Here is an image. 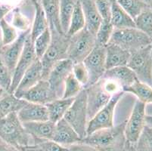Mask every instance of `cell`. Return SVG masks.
<instances>
[{"mask_svg": "<svg viewBox=\"0 0 152 151\" xmlns=\"http://www.w3.org/2000/svg\"><path fill=\"white\" fill-rule=\"evenodd\" d=\"M51 33H64L60 21L59 0H40Z\"/></svg>", "mask_w": 152, "mask_h": 151, "instance_id": "cell-22", "label": "cell"}, {"mask_svg": "<svg viewBox=\"0 0 152 151\" xmlns=\"http://www.w3.org/2000/svg\"><path fill=\"white\" fill-rule=\"evenodd\" d=\"M5 91H5V90L4 89L2 86H0V98H1V97H2V95L5 94Z\"/></svg>", "mask_w": 152, "mask_h": 151, "instance_id": "cell-52", "label": "cell"}, {"mask_svg": "<svg viewBox=\"0 0 152 151\" xmlns=\"http://www.w3.org/2000/svg\"><path fill=\"white\" fill-rule=\"evenodd\" d=\"M34 138V145L38 147L42 151H69L66 147L61 145L60 144L49 139H39Z\"/></svg>", "mask_w": 152, "mask_h": 151, "instance_id": "cell-38", "label": "cell"}, {"mask_svg": "<svg viewBox=\"0 0 152 151\" xmlns=\"http://www.w3.org/2000/svg\"><path fill=\"white\" fill-rule=\"evenodd\" d=\"M151 55H152V36L151 37Z\"/></svg>", "mask_w": 152, "mask_h": 151, "instance_id": "cell-53", "label": "cell"}, {"mask_svg": "<svg viewBox=\"0 0 152 151\" xmlns=\"http://www.w3.org/2000/svg\"><path fill=\"white\" fill-rule=\"evenodd\" d=\"M135 27L150 37L152 36V8L148 7L144 9L135 19Z\"/></svg>", "mask_w": 152, "mask_h": 151, "instance_id": "cell-31", "label": "cell"}, {"mask_svg": "<svg viewBox=\"0 0 152 151\" xmlns=\"http://www.w3.org/2000/svg\"><path fill=\"white\" fill-rule=\"evenodd\" d=\"M41 80H42V63L39 58H37L35 61L26 70L13 94L15 97L20 98L26 91L35 85Z\"/></svg>", "mask_w": 152, "mask_h": 151, "instance_id": "cell-16", "label": "cell"}, {"mask_svg": "<svg viewBox=\"0 0 152 151\" xmlns=\"http://www.w3.org/2000/svg\"><path fill=\"white\" fill-rule=\"evenodd\" d=\"M134 147L135 151H152V127L146 125Z\"/></svg>", "mask_w": 152, "mask_h": 151, "instance_id": "cell-36", "label": "cell"}, {"mask_svg": "<svg viewBox=\"0 0 152 151\" xmlns=\"http://www.w3.org/2000/svg\"><path fill=\"white\" fill-rule=\"evenodd\" d=\"M83 89V85L75 78L73 73H71L67 77L64 82V90L62 98H75Z\"/></svg>", "mask_w": 152, "mask_h": 151, "instance_id": "cell-35", "label": "cell"}, {"mask_svg": "<svg viewBox=\"0 0 152 151\" xmlns=\"http://www.w3.org/2000/svg\"><path fill=\"white\" fill-rule=\"evenodd\" d=\"M78 0H59L60 21L62 31L67 35L72 14Z\"/></svg>", "mask_w": 152, "mask_h": 151, "instance_id": "cell-29", "label": "cell"}, {"mask_svg": "<svg viewBox=\"0 0 152 151\" xmlns=\"http://www.w3.org/2000/svg\"><path fill=\"white\" fill-rule=\"evenodd\" d=\"M13 6L10 5H7V4H0V21L2 19L5 18V17L13 9Z\"/></svg>", "mask_w": 152, "mask_h": 151, "instance_id": "cell-44", "label": "cell"}, {"mask_svg": "<svg viewBox=\"0 0 152 151\" xmlns=\"http://www.w3.org/2000/svg\"><path fill=\"white\" fill-rule=\"evenodd\" d=\"M20 150H21L22 151H42V150L39 149L38 147H37L36 145H30V146L23 147L20 148Z\"/></svg>", "mask_w": 152, "mask_h": 151, "instance_id": "cell-46", "label": "cell"}, {"mask_svg": "<svg viewBox=\"0 0 152 151\" xmlns=\"http://www.w3.org/2000/svg\"><path fill=\"white\" fill-rule=\"evenodd\" d=\"M64 119L77 132L81 139L86 137L87 117V94L85 88L75 97L74 102L69 107Z\"/></svg>", "mask_w": 152, "mask_h": 151, "instance_id": "cell-6", "label": "cell"}, {"mask_svg": "<svg viewBox=\"0 0 152 151\" xmlns=\"http://www.w3.org/2000/svg\"><path fill=\"white\" fill-rule=\"evenodd\" d=\"M52 40V36L49 28L46 29L42 34L39 36L34 42V50L37 57L41 59L49 47Z\"/></svg>", "mask_w": 152, "mask_h": 151, "instance_id": "cell-34", "label": "cell"}, {"mask_svg": "<svg viewBox=\"0 0 152 151\" xmlns=\"http://www.w3.org/2000/svg\"><path fill=\"white\" fill-rule=\"evenodd\" d=\"M105 61V47L95 45L90 54L83 61L89 74V82L84 88L93 85L103 77L106 71Z\"/></svg>", "mask_w": 152, "mask_h": 151, "instance_id": "cell-11", "label": "cell"}, {"mask_svg": "<svg viewBox=\"0 0 152 151\" xmlns=\"http://www.w3.org/2000/svg\"><path fill=\"white\" fill-rule=\"evenodd\" d=\"M123 91L125 93L129 92L132 94L137 97L139 101L145 104L152 103V87L139 80L134 82L131 86L124 88Z\"/></svg>", "mask_w": 152, "mask_h": 151, "instance_id": "cell-28", "label": "cell"}, {"mask_svg": "<svg viewBox=\"0 0 152 151\" xmlns=\"http://www.w3.org/2000/svg\"><path fill=\"white\" fill-rule=\"evenodd\" d=\"M95 2L102 20L110 21L111 1L110 0H95Z\"/></svg>", "mask_w": 152, "mask_h": 151, "instance_id": "cell-41", "label": "cell"}, {"mask_svg": "<svg viewBox=\"0 0 152 151\" xmlns=\"http://www.w3.org/2000/svg\"><path fill=\"white\" fill-rule=\"evenodd\" d=\"M17 113L22 123L49 120V114L45 105L27 102Z\"/></svg>", "mask_w": 152, "mask_h": 151, "instance_id": "cell-18", "label": "cell"}, {"mask_svg": "<svg viewBox=\"0 0 152 151\" xmlns=\"http://www.w3.org/2000/svg\"><path fill=\"white\" fill-rule=\"evenodd\" d=\"M85 17H84L83 12L80 2V0H78L74 12L72 14L67 36H68L69 37L71 36L74 34L77 33V32L83 29L85 27Z\"/></svg>", "mask_w": 152, "mask_h": 151, "instance_id": "cell-30", "label": "cell"}, {"mask_svg": "<svg viewBox=\"0 0 152 151\" xmlns=\"http://www.w3.org/2000/svg\"><path fill=\"white\" fill-rule=\"evenodd\" d=\"M146 121V125H148V126L152 127V116H149V115H147L145 118Z\"/></svg>", "mask_w": 152, "mask_h": 151, "instance_id": "cell-48", "label": "cell"}, {"mask_svg": "<svg viewBox=\"0 0 152 151\" xmlns=\"http://www.w3.org/2000/svg\"><path fill=\"white\" fill-rule=\"evenodd\" d=\"M75 98H58L47 104L45 106L49 114V120L56 123L64 118L66 112L74 102Z\"/></svg>", "mask_w": 152, "mask_h": 151, "instance_id": "cell-27", "label": "cell"}, {"mask_svg": "<svg viewBox=\"0 0 152 151\" xmlns=\"http://www.w3.org/2000/svg\"><path fill=\"white\" fill-rule=\"evenodd\" d=\"M67 148L69 150V151H99L93 147L82 143V142L69 145L67 147Z\"/></svg>", "mask_w": 152, "mask_h": 151, "instance_id": "cell-43", "label": "cell"}, {"mask_svg": "<svg viewBox=\"0 0 152 151\" xmlns=\"http://www.w3.org/2000/svg\"><path fill=\"white\" fill-rule=\"evenodd\" d=\"M73 66L74 63L70 59H64L58 62L49 73L47 80L58 98L63 96L64 82L73 71Z\"/></svg>", "mask_w": 152, "mask_h": 151, "instance_id": "cell-14", "label": "cell"}, {"mask_svg": "<svg viewBox=\"0 0 152 151\" xmlns=\"http://www.w3.org/2000/svg\"><path fill=\"white\" fill-rule=\"evenodd\" d=\"M103 77L117 82L122 87L123 90L131 86L134 82L139 80L135 73L127 66H117L106 70Z\"/></svg>", "mask_w": 152, "mask_h": 151, "instance_id": "cell-19", "label": "cell"}, {"mask_svg": "<svg viewBox=\"0 0 152 151\" xmlns=\"http://www.w3.org/2000/svg\"><path fill=\"white\" fill-rule=\"evenodd\" d=\"M142 2L147 5L148 7H151L152 5V0H141Z\"/></svg>", "mask_w": 152, "mask_h": 151, "instance_id": "cell-50", "label": "cell"}, {"mask_svg": "<svg viewBox=\"0 0 152 151\" xmlns=\"http://www.w3.org/2000/svg\"><path fill=\"white\" fill-rule=\"evenodd\" d=\"M3 41H2V32H1V29H0V49L3 46Z\"/></svg>", "mask_w": 152, "mask_h": 151, "instance_id": "cell-51", "label": "cell"}, {"mask_svg": "<svg viewBox=\"0 0 152 151\" xmlns=\"http://www.w3.org/2000/svg\"><path fill=\"white\" fill-rule=\"evenodd\" d=\"M38 58L36 55L35 50H34V42L30 39V35L27 37V40L24 44V47L22 51L20 58L18 61L16 67L14 70L12 75V82L10 88L8 91L9 93L13 94L15 90L16 89L22 77L23 76L26 70L30 66V65L35 61V60Z\"/></svg>", "mask_w": 152, "mask_h": 151, "instance_id": "cell-13", "label": "cell"}, {"mask_svg": "<svg viewBox=\"0 0 152 151\" xmlns=\"http://www.w3.org/2000/svg\"><path fill=\"white\" fill-rule=\"evenodd\" d=\"M12 25L15 29H19L23 31L31 28L30 27V22L26 18V17L21 13L20 8L18 7L12 9Z\"/></svg>", "mask_w": 152, "mask_h": 151, "instance_id": "cell-39", "label": "cell"}, {"mask_svg": "<svg viewBox=\"0 0 152 151\" xmlns=\"http://www.w3.org/2000/svg\"><path fill=\"white\" fill-rule=\"evenodd\" d=\"M33 6L35 10L34 20L30 30V36L32 41L34 40L42 34L46 29L49 28V23L47 20L45 12L41 5L40 0H36L33 2Z\"/></svg>", "mask_w": 152, "mask_h": 151, "instance_id": "cell-26", "label": "cell"}, {"mask_svg": "<svg viewBox=\"0 0 152 151\" xmlns=\"http://www.w3.org/2000/svg\"><path fill=\"white\" fill-rule=\"evenodd\" d=\"M116 1L133 20L144 9L148 7L141 0H116Z\"/></svg>", "mask_w": 152, "mask_h": 151, "instance_id": "cell-32", "label": "cell"}, {"mask_svg": "<svg viewBox=\"0 0 152 151\" xmlns=\"http://www.w3.org/2000/svg\"><path fill=\"white\" fill-rule=\"evenodd\" d=\"M12 82V74L0 58V86L9 91Z\"/></svg>", "mask_w": 152, "mask_h": 151, "instance_id": "cell-42", "label": "cell"}, {"mask_svg": "<svg viewBox=\"0 0 152 151\" xmlns=\"http://www.w3.org/2000/svg\"><path fill=\"white\" fill-rule=\"evenodd\" d=\"M138 80L152 87V55L151 45L131 53L126 65Z\"/></svg>", "mask_w": 152, "mask_h": 151, "instance_id": "cell-8", "label": "cell"}, {"mask_svg": "<svg viewBox=\"0 0 152 151\" xmlns=\"http://www.w3.org/2000/svg\"><path fill=\"white\" fill-rule=\"evenodd\" d=\"M26 131L33 138L52 140L55 130V123L50 120L38 122H28L23 123Z\"/></svg>", "mask_w": 152, "mask_h": 151, "instance_id": "cell-23", "label": "cell"}, {"mask_svg": "<svg viewBox=\"0 0 152 151\" xmlns=\"http://www.w3.org/2000/svg\"><path fill=\"white\" fill-rule=\"evenodd\" d=\"M72 73L74 75L75 78L78 80L79 82L83 85V88H85L89 82V74L83 62L74 63Z\"/></svg>", "mask_w": 152, "mask_h": 151, "instance_id": "cell-40", "label": "cell"}, {"mask_svg": "<svg viewBox=\"0 0 152 151\" xmlns=\"http://www.w3.org/2000/svg\"><path fill=\"white\" fill-rule=\"evenodd\" d=\"M30 30L31 28L23 31L13 42L3 45L0 49V58L12 75L22 53L26 40L30 34Z\"/></svg>", "mask_w": 152, "mask_h": 151, "instance_id": "cell-12", "label": "cell"}, {"mask_svg": "<svg viewBox=\"0 0 152 151\" xmlns=\"http://www.w3.org/2000/svg\"><path fill=\"white\" fill-rule=\"evenodd\" d=\"M108 43L114 44L130 53L151 45V37L136 27L114 29Z\"/></svg>", "mask_w": 152, "mask_h": 151, "instance_id": "cell-5", "label": "cell"}, {"mask_svg": "<svg viewBox=\"0 0 152 151\" xmlns=\"http://www.w3.org/2000/svg\"><path fill=\"white\" fill-rule=\"evenodd\" d=\"M111 1L110 23L114 29H125L135 27L133 19L129 16L116 0Z\"/></svg>", "mask_w": 152, "mask_h": 151, "instance_id": "cell-24", "label": "cell"}, {"mask_svg": "<svg viewBox=\"0 0 152 151\" xmlns=\"http://www.w3.org/2000/svg\"><path fill=\"white\" fill-rule=\"evenodd\" d=\"M95 35L86 27L70 36L67 59L74 63L83 62L95 46Z\"/></svg>", "mask_w": 152, "mask_h": 151, "instance_id": "cell-7", "label": "cell"}, {"mask_svg": "<svg viewBox=\"0 0 152 151\" xmlns=\"http://www.w3.org/2000/svg\"><path fill=\"white\" fill-rule=\"evenodd\" d=\"M125 151H135L134 144H132L129 143V142H127Z\"/></svg>", "mask_w": 152, "mask_h": 151, "instance_id": "cell-47", "label": "cell"}, {"mask_svg": "<svg viewBox=\"0 0 152 151\" xmlns=\"http://www.w3.org/2000/svg\"><path fill=\"white\" fill-rule=\"evenodd\" d=\"M0 138L18 149L34 144V138L26 131L17 113L0 119Z\"/></svg>", "mask_w": 152, "mask_h": 151, "instance_id": "cell-3", "label": "cell"}, {"mask_svg": "<svg viewBox=\"0 0 152 151\" xmlns=\"http://www.w3.org/2000/svg\"><path fill=\"white\" fill-rule=\"evenodd\" d=\"M0 151H22L21 150L16 148L9 144L5 141L0 138Z\"/></svg>", "mask_w": 152, "mask_h": 151, "instance_id": "cell-45", "label": "cell"}, {"mask_svg": "<svg viewBox=\"0 0 152 151\" xmlns=\"http://www.w3.org/2000/svg\"><path fill=\"white\" fill-rule=\"evenodd\" d=\"M80 2L85 17V27L94 35H96L102 19L97 10L95 0H80Z\"/></svg>", "mask_w": 152, "mask_h": 151, "instance_id": "cell-21", "label": "cell"}, {"mask_svg": "<svg viewBox=\"0 0 152 151\" xmlns=\"http://www.w3.org/2000/svg\"><path fill=\"white\" fill-rule=\"evenodd\" d=\"M27 101L15 97L14 94L5 91L0 98V119L12 113H18L27 104Z\"/></svg>", "mask_w": 152, "mask_h": 151, "instance_id": "cell-25", "label": "cell"}, {"mask_svg": "<svg viewBox=\"0 0 152 151\" xmlns=\"http://www.w3.org/2000/svg\"><path fill=\"white\" fill-rule=\"evenodd\" d=\"M52 140L67 147L69 145L80 143L82 139L74 128L63 118L55 123Z\"/></svg>", "mask_w": 152, "mask_h": 151, "instance_id": "cell-17", "label": "cell"}, {"mask_svg": "<svg viewBox=\"0 0 152 151\" xmlns=\"http://www.w3.org/2000/svg\"><path fill=\"white\" fill-rule=\"evenodd\" d=\"M20 98L30 103L42 105H46L54 100L58 99L47 80L39 81L35 85L26 91Z\"/></svg>", "mask_w": 152, "mask_h": 151, "instance_id": "cell-15", "label": "cell"}, {"mask_svg": "<svg viewBox=\"0 0 152 151\" xmlns=\"http://www.w3.org/2000/svg\"><path fill=\"white\" fill-rule=\"evenodd\" d=\"M0 29L2 32V41H3L4 45H9V44L13 42L18 36L16 29L7 21L5 18L2 19L0 21Z\"/></svg>", "mask_w": 152, "mask_h": 151, "instance_id": "cell-37", "label": "cell"}, {"mask_svg": "<svg viewBox=\"0 0 152 151\" xmlns=\"http://www.w3.org/2000/svg\"><path fill=\"white\" fill-rule=\"evenodd\" d=\"M125 125L124 121L116 126L96 131L83 138L80 142L99 151H125L127 144L124 134Z\"/></svg>", "mask_w": 152, "mask_h": 151, "instance_id": "cell-1", "label": "cell"}, {"mask_svg": "<svg viewBox=\"0 0 152 151\" xmlns=\"http://www.w3.org/2000/svg\"><path fill=\"white\" fill-rule=\"evenodd\" d=\"M85 89L87 94L88 121L108 103L113 95L123 91L117 82L104 77Z\"/></svg>", "mask_w": 152, "mask_h": 151, "instance_id": "cell-2", "label": "cell"}, {"mask_svg": "<svg viewBox=\"0 0 152 151\" xmlns=\"http://www.w3.org/2000/svg\"><path fill=\"white\" fill-rule=\"evenodd\" d=\"M114 29V27L110 23V21L102 20L95 35V42H96L95 45L105 47L110 41Z\"/></svg>", "mask_w": 152, "mask_h": 151, "instance_id": "cell-33", "label": "cell"}, {"mask_svg": "<svg viewBox=\"0 0 152 151\" xmlns=\"http://www.w3.org/2000/svg\"><path fill=\"white\" fill-rule=\"evenodd\" d=\"M146 104L136 100L128 120H126L125 134L127 142L135 144L146 125Z\"/></svg>", "mask_w": 152, "mask_h": 151, "instance_id": "cell-10", "label": "cell"}, {"mask_svg": "<svg viewBox=\"0 0 152 151\" xmlns=\"http://www.w3.org/2000/svg\"><path fill=\"white\" fill-rule=\"evenodd\" d=\"M106 70L121 66H126L131 53L114 44L108 43L105 46Z\"/></svg>", "mask_w": 152, "mask_h": 151, "instance_id": "cell-20", "label": "cell"}, {"mask_svg": "<svg viewBox=\"0 0 152 151\" xmlns=\"http://www.w3.org/2000/svg\"><path fill=\"white\" fill-rule=\"evenodd\" d=\"M151 8H152V5H151Z\"/></svg>", "mask_w": 152, "mask_h": 151, "instance_id": "cell-54", "label": "cell"}, {"mask_svg": "<svg viewBox=\"0 0 152 151\" xmlns=\"http://www.w3.org/2000/svg\"><path fill=\"white\" fill-rule=\"evenodd\" d=\"M52 40L49 47L41 58L42 80H47L49 73L58 62L67 58L70 37L64 33H51Z\"/></svg>", "mask_w": 152, "mask_h": 151, "instance_id": "cell-4", "label": "cell"}, {"mask_svg": "<svg viewBox=\"0 0 152 151\" xmlns=\"http://www.w3.org/2000/svg\"><path fill=\"white\" fill-rule=\"evenodd\" d=\"M34 1H36V0H23V5H24V4L25 5H31L32 6H33V2H34Z\"/></svg>", "mask_w": 152, "mask_h": 151, "instance_id": "cell-49", "label": "cell"}, {"mask_svg": "<svg viewBox=\"0 0 152 151\" xmlns=\"http://www.w3.org/2000/svg\"><path fill=\"white\" fill-rule=\"evenodd\" d=\"M124 95L125 92L121 91L113 95L108 103L88 121L86 127L87 135H91L92 133L99 130L114 126V116L116 107Z\"/></svg>", "mask_w": 152, "mask_h": 151, "instance_id": "cell-9", "label": "cell"}]
</instances>
